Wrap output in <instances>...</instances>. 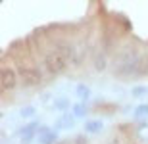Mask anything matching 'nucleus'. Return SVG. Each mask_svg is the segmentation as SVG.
Wrapping results in <instances>:
<instances>
[{
  "label": "nucleus",
  "instance_id": "obj_2",
  "mask_svg": "<svg viewBox=\"0 0 148 144\" xmlns=\"http://www.w3.org/2000/svg\"><path fill=\"white\" fill-rule=\"evenodd\" d=\"M42 63H44V69H46L50 75H60V73H64L67 69V66H69L60 50H50L48 54L44 56Z\"/></svg>",
  "mask_w": 148,
  "mask_h": 144
},
{
  "label": "nucleus",
  "instance_id": "obj_18",
  "mask_svg": "<svg viewBox=\"0 0 148 144\" xmlns=\"http://www.w3.org/2000/svg\"><path fill=\"white\" fill-rule=\"evenodd\" d=\"M138 134L140 136H148V125H140L138 127Z\"/></svg>",
  "mask_w": 148,
  "mask_h": 144
},
{
  "label": "nucleus",
  "instance_id": "obj_16",
  "mask_svg": "<svg viewBox=\"0 0 148 144\" xmlns=\"http://www.w3.org/2000/svg\"><path fill=\"white\" fill-rule=\"evenodd\" d=\"M131 94L135 96V98H140V96L148 94V87H143V85H137V87H133Z\"/></svg>",
  "mask_w": 148,
  "mask_h": 144
},
{
  "label": "nucleus",
  "instance_id": "obj_4",
  "mask_svg": "<svg viewBox=\"0 0 148 144\" xmlns=\"http://www.w3.org/2000/svg\"><path fill=\"white\" fill-rule=\"evenodd\" d=\"M17 83H19V75H17L16 69L10 66H2V69H0V89H2V92L14 90L17 87Z\"/></svg>",
  "mask_w": 148,
  "mask_h": 144
},
{
  "label": "nucleus",
  "instance_id": "obj_12",
  "mask_svg": "<svg viewBox=\"0 0 148 144\" xmlns=\"http://www.w3.org/2000/svg\"><path fill=\"white\" fill-rule=\"evenodd\" d=\"M75 94L79 96V100H81V102H87V100L90 98V94H92V92H90V89H88V85L79 83L75 87Z\"/></svg>",
  "mask_w": 148,
  "mask_h": 144
},
{
  "label": "nucleus",
  "instance_id": "obj_1",
  "mask_svg": "<svg viewBox=\"0 0 148 144\" xmlns=\"http://www.w3.org/2000/svg\"><path fill=\"white\" fill-rule=\"evenodd\" d=\"M148 73V56L137 46H127L115 56L114 75L123 79H140Z\"/></svg>",
  "mask_w": 148,
  "mask_h": 144
},
{
  "label": "nucleus",
  "instance_id": "obj_14",
  "mask_svg": "<svg viewBox=\"0 0 148 144\" xmlns=\"http://www.w3.org/2000/svg\"><path fill=\"white\" fill-rule=\"evenodd\" d=\"M133 115H135V119H144V117H148V104H138L137 108H135V111H133Z\"/></svg>",
  "mask_w": 148,
  "mask_h": 144
},
{
  "label": "nucleus",
  "instance_id": "obj_17",
  "mask_svg": "<svg viewBox=\"0 0 148 144\" xmlns=\"http://www.w3.org/2000/svg\"><path fill=\"white\" fill-rule=\"evenodd\" d=\"M40 102H42L44 106H48V104H52V106H54V100H52V94H48V92L40 96Z\"/></svg>",
  "mask_w": 148,
  "mask_h": 144
},
{
  "label": "nucleus",
  "instance_id": "obj_5",
  "mask_svg": "<svg viewBox=\"0 0 148 144\" xmlns=\"http://www.w3.org/2000/svg\"><path fill=\"white\" fill-rule=\"evenodd\" d=\"M56 50H60L62 54H64V58L67 60V63H73V66H79L83 60L81 56V50H77V46L73 44V42H58V46H56Z\"/></svg>",
  "mask_w": 148,
  "mask_h": 144
},
{
  "label": "nucleus",
  "instance_id": "obj_9",
  "mask_svg": "<svg viewBox=\"0 0 148 144\" xmlns=\"http://www.w3.org/2000/svg\"><path fill=\"white\" fill-rule=\"evenodd\" d=\"M92 66L96 71H104L106 67H108V58H106V52L104 50H98L92 58Z\"/></svg>",
  "mask_w": 148,
  "mask_h": 144
},
{
  "label": "nucleus",
  "instance_id": "obj_10",
  "mask_svg": "<svg viewBox=\"0 0 148 144\" xmlns=\"http://www.w3.org/2000/svg\"><path fill=\"white\" fill-rule=\"evenodd\" d=\"M102 127H104V123L100 121V119H88L85 123V133L87 134H98L102 131Z\"/></svg>",
  "mask_w": 148,
  "mask_h": 144
},
{
  "label": "nucleus",
  "instance_id": "obj_6",
  "mask_svg": "<svg viewBox=\"0 0 148 144\" xmlns=\"http://www.w3.org/2000/svg\"><path fill=\"white\" fill-rule=\"evenodd\" d=\"M38 131H40V125L37 121L27 123L25 127L17 129V136H21V144H31L35 140V136H38Z\"/></svg>",
  "mask_w": 148,
  "mask_h": 144
},
{
  "label": "nucleus",
  "instance_id": "obj_13",
  "mask_svg": "<svg viewBox=\"0 0 148 144\" xmlns=\"http://www.w3.org/2000/svg\"><path fill=\"white\" fill-rule=\"evenodd\" d=\"M87 111H88V108H87V104H85V102H77V104L71 106V113L75 115V119L85 117V115H87Z\"/></svg>",
  "mask_w": 148,
  "mask_h": 144
},
{
  "label": "nucleus",
  "instance_id": "obj_8",
  "mask_svg": "<svg viewBox=\"0 0 148 144\" xmlns=\"http://www.w3.org/2000/svg\"><path fill=\"white\" fill-rule=\"evenodd\" d=\"M73 123H75V115H73L71 111H66V113H62V115L58 117L56 127H58V129H71Z\"/></svg>",
  "mask_w": 148,
  "mask_h": 144
},
{
  "label": "nucleus",
  "instance_id": "obj_15",
  "mask_svg": "<svg viewBox=\"0 0 148 144\" xmlns=\"http://www.w3.org/2000/svg\"><path fill=\"white\" fill-rule=\"evenodd\" d=\"M35 113H37L35 106H25L19 110V117H23V119H31V117H35Z\"/></svg>",
  "mask_w": 148,
  "mask_h": 144
},
{
  "label": "nucleus",
  "instance_id": "obj_3",
  "mask_svg": "<svg viewBox=\"0 0 148 144\" xmlns=\"http://www.w3.org/2000/svg\"><path fill=\"white\" fill-rule=\"evenodd\" d=\"M17 75H19V81H21L23 87H38V85L42 83V75H40V71H38L35 66H19V71H17Z\"/></svg>",
  "mask_w": 148,
  "mask_h": 144
},
{
  "label": "nucleus",
  "instance_id": "obj_11",
  "mask_svg": "<svg viewBox=\"0 0 148 144\" xmlns=\"http://www.w3.org/2000/svg\"><path fill=\"white\" fill-rule=\"evenodd\" d=\"M71 102L66 98V96H58V98H54V108L58 111H62V113H66L67 110H71Z\"/></svg>",
  "mask_w": 148,
  "mask_h": 144
},
{
  "label": "nucleus",
  "instance_id": "obj_7",
  "mask_svg": "<svg viewBox=\"0 0 148 144\" xmlns=\"http://www.w3.org/2000/svg\"><path fill=\"white\" fill-rule=\"evenodd\" d=\"M37 139H38V144H54V142H58V131L42 125Z\"/></svg>",
  "mask_w": 148,
  "mask_h": 144
}]
</instances>
